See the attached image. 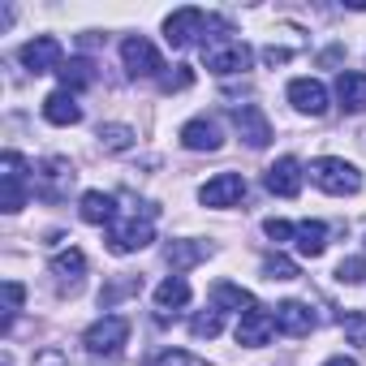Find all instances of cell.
I'll return each mask as SVG.
<instances>
[{
    "mask_svg": "<svg viewBox=\"0 0 366 366\" xmlns=\"http://www.w3.org/2000/svg\"><path fill=\"white\" fill-rule=\"evenodd\" d=\"M78 212H82L86 224H112V220H117V199L104 194V190H86Z\"/></svg>",
    "mask_w": 366,
    "mask_h": 366,
    "instance_id": "cell-21",
    "label": "cell"
},
{
    "mask_svg": "<svg viewBox=\"0 0 366 366\" xmlns=\"http://www.w3.org/2000/svg\"><path fill=\"white\" fill-rule=\"evenodd\" d=\"M190 332H194L199 340H203V336L212 340V336H220V332H224V315L212 306V310H203V315H194V319H190Z\"/></svg>",
    "mask_w": 366,
    "mask_h": 366,
    "instance_id": "cell-28",
    "label": "cell"
},
{
    "mask_svg": "<svg viewBox=\"0 0 366 366\" xmlns=\"http://www.w3.org/2000/svg\"><path fill=\"white\" fill-rule=\"evenodd\" d=\"M142 289V276H121V280H112L108 289H99V306L108 310V306H117L121 297H129V293H138Z\"/></svg>",
    "mask_w": 366,
    "mask_h": 366,
    "instance_id": "cell-27",
    "label": "cell"
},
{
    "mask_svg": "<svg viewBox=\"0 0 366 366\" xmlns=\"http://www.w3.org/2000/svg\"><path fill=\"white\" fill-rule=\"evenodd\" d=\"M22 297H26V289H22L18 280H5V332L14 327V315H18V306H22Z\"/></svg>",
    "mask_w": 366,
    "mask_h": 366,
    "instance_id": "cell-32",
    "label": "cell"
},
{
    "mask_svg": "<svg viewBox=\"0 0 366 366\" xmlns=\"http://www.w3.org/2000/svg\"><path fill=\"white\" fill-rule=\"evenodd\" d=\"M151 366H212V362H203V357H194L186 349H164V353L151 357Z\"/></svg>",
    "mask_w": 366,
    "mask_h": 366,
    "instance_id": "cell-30",
    "label": "cell"
},
{
    "mask_svg": "<svg viewBox=\"0 0 366 366\" xmlns=\"http://www.w3.org/2000/svg\"><path fill=\"white\" fill-rule=\"evenodd\" d=\"M336 99H340L345 112H362V108H366V74L345 69V74L336 78Z\"/></svg>",
    "mask_w": 366,
    "mask_h": 366,
    "instance_id": "cell-20",
    "label": "cell"
},
{
    "mask_svg": "<svg viewBox=\"0 0 366 366\" xmlns=\"http://www.w3.org/2000/svg\"><path fill=\"white\" fill-rule=\"evenodd\" d=\"M207 14L203 9H177V14H168L164 18V39H168V48H190L199 35H207Z\"/></svg>",
    "mask_w": 366,
    "mask_h": 366,
    "instance_id": "cell-6",
    "label": "cell"
},
{
    "mask_svg": "<svg viewBox=\"0 0 366 366\" xmlns=\"http://www.w3.org/2000/svg\"><path fill=\"white\" fill-rule=\"evenodd\" d=\"M164 259H168L172 272H186V267H194V263L207 259V246H203V242H168Z\"/></svg>",
    "mask_w": 366,
    "mask_h": 366,
    "instance_id": "cell-24",
    "label": "cell"
},
{
    "mask_svg": "<svg viewBox=\"0 0 366 366\" xmlns=\"http://www.w3.org/2000/svg\"><path fill=\"white\" fill-rule=\"evenodd\" d=\"M212 302H216V310H237V315H246V310H254L259 302H254V293L250 289H242V285H229V280H220L216 289H212Z\"/></svg>",
    "mask_w": 366,
    "mask_h": 366,
    "instance_id": "cell-22",
    "label": "cell"
},
{
    "mask_svg": "<svg viewBox=\"0 0 366 366\" xmlns=\"http://www.w3.org/2000/svg\"><path fill=\"white\" fill-rule=\"evenodd\" d=\"M336 280H340V285H362V280H366V259H362V254H353V259H340V267H336Z\"/></svg>",
    "mask_w": 366,
    "mask_h": 366,
    "instance_id": "cell-31",
    "label": "cell"
},
{
    "mask_svg": "<svg viewBox=\"0 0 366 366\" xmlns=\"http://www.w3.org/2000/svg\"><path fill=\"white\" fill-rule=\"evenodd\" d=\"M263 276L267 280H297V263L285 254H272V259H263Z\"/></svg>",
    "mask_w": 366,
    "mask_h": 366,
    "instance_id": "cell-29",
    "label": "cell"
},
{
    "mask_svg": "<svg viewBox=\"0 0 366 366\" xmlns=\"http://www.w3.org/2000/svg\"><path fill=\"white\" fill-rule=\"evenodd\" d=\"M190 302V285L181 280V276H168L159 289H155V306L159 310H177V306H186Z\"/></svg>",
    "mask_w": 366,
    "mask_h": 366,
    "instance_id": "cell-25",
    "label": "cell"
},
{
    "mask_svg": "<svg viewBox=\"0 0 366 366\" xmlns=\"http://www.w3.org/2000/svg\"><path fill=\"white\" fill-rule=\"evenodd\" d=\"M203 65L220 78L242 74V69H250V48L229 35H203Z\"/></svg>",
    "mask_w": 366,
    "mask_h": 366,
    "instance_id": "cell-2",
    "label": "cell"
},
{
    "mask_svg": "<svg viewBox=\"0 0 366 366\" xmlns=\"http://www.w3.org/2000/svg\"><path fill=\"white\" fill-rule=\"evenodd\" d=\"M181 147L186 151H220L224 134H220V125L212 117H194V121L181 125Z\"/></svg>",
    "mask_w": 366,
    "mask_h": 366,
    "instance_id": "cell-14",
    "label": "cell"
},
{
    "mask_svg": "<svg viewBox=\"0 0 366 366\" xmlns=\"http://www.w3.org/2000/svg\"><path fill=\"white\" fill-rule=\"evenodd\" d=\"M229 121H233V129L246 138V147L263 151V147L272 142V121L263 117V108H259V104H242V108H233V112H229Z\"/></svg>",
    "mask_w": 366,
    "mask_h": 366,
    "instance_id": "cell-8",
    "label": "cell"
},
{
    "mask_svg": "<svg viewBox=\"0 0 366 366\" xmlns=\"http://www.w3.org/2000/svg\"><path fill=\"white\" fill-rule=\"evenodd\" d=\"M293 242H297V254L319 259V254L327 250V224H319V220H302V224H293Z\"/></svg>",
    "mask_w": 366,
    "mask_h": 366,
    "instance_id": "cell-19",
    "label": "cell"
},
{
    "mask_svg": "<svg viewBox=\"0 0 366 366\" xmlns=\"http://www.w3.org/2000/svg\"><path fill=\"white\" fill-rule=\"evenodd\" d=\"M82 272H86V254L82 250H61L56 259H52V276L61 280V285H69V289H78V280H82Z\"/></svg>",
    "mask_w": 366,
    "mask_h": 366,
    "instance_id": "cell-23",
    "label": "cell"
},
{
    "mask_svg": "<svg viewBox=\"0 0 366 366\" xmlns=\"http://www.w3.org/2000/svg\"><path fill=\"white\" fill-rule=\"evenodd\" d=\"M69 186H74L69 159H48V164L35 172V194H39L44 203H61V199L69 194Z\"/></svg>",
    "mask_w": 366,
    "mask_h": 366,
    "instance_id": "cell-9",
    "label": "cell"
},
{
    "mask_svg": "<svg viewBox=\"0 0 366 366\" xmlns=\"http://www.w3.org/2000/svg\"><path fill=\"white\" fill-rule=\"evenodd\" d=\"M310 181H315L323 194H357L362 190V172L349 159H336V155L315 159L310 164Z\"/></svg>",
    "mask_w": 366,
    "mask_h": 366,
    "instance_id": "cell-3",
    "label": "cell"
},
{
    "mask_svg": "<svg viewBox=\"0 0 366 366\" xmlns=\"http://www.w3.org/2000/svg\"><path fill=\"white\" fill-rule=\"evenodd\" d=\"M263 233H267L272 242H289V237H293V224H289V220H276V216H272V220H263Z\"/></svg>",
    "mask_w": 366,
    "mask_h": 366,
    "instance_id": "cell-34",
    "label": "cell"
},
{
    "mask_svg": "<svg viewBox=\"0 0 366 366\" xmlns=\"http://www.w3.org/2000/svg\"><path fill=\"white\" fill-rule=\"evenodd\" d=\"M22 65L31 69V74H56L65 61H61V44L52 39V35H39V39H31V44H22Z\"/></svg>",
    "mask_w": 366,
    "mask_h": 366,
    "instance_id": "cell-12",
    "label": "cell"
},
{
    "mask_svg": "<svg viewBox=\"0 0 366 366\" xmlns=\"http://www.w3.org/2000/svg\"><path fill=\"white\" fill-rule=\"evenodd\" d=\"M345 336H349L353 345H366V315H362V310L345 315Z\"/></svg>",
    "mask_w": 366,
    "mask_h": 366,
    "instance_id": "cell-33",
    "label": "cell"
},
{
    "mask_svg": "<svg viewBox=\"0 0 366 366\" xmlns=\"http://www.w3.org/2000/svg\"><path fill=\"white\" fill-rule=\"evenodd\" d=\"M155 216H159L155 203H138L125 220H112V224H108V246H112V254H134V250L151 246V242H155Z\"/></svg>",
    "mask_w": 366,
    "mask_h": 366,
    "instance_id": "cell-1",
    "label": "cell"
},
{
    "mask_svg": "<svg viewBox=\"0 0 366 366\" xmlns=\"http://www.w3.org/2000/svg\"><path fill=\"white\" fill-rule=\"evenodd\" d=\"M272 332H276V319H272V310H263V306H254V310H246V315L237 319V345L259 349V345L272 340Z\"/></svg>",
    "mask_w": 366,
    "mask_h": 366,
    "instance_id": "cell-15",
    "label": "cell"
},
{
    "mask_svg": "<svg viewBox=\"0 0 366 366\" xmlns=\"http://www.w3.org/2000/svg\"><path fill=\"white\" fill-rule=\"evenodd\" d=\"M56 78H61V91H86L91 82H95V61H86V56H69L61 69H56Z\"/></svg>",
    "mask_w": 366,
    "mask_h": 366,
    "instance_id": "cell-18",
    "label": "cell"
},
{
    "mask_svg": "<svg viewBox=\"0 0 366 366\" xmlns=\"http://www.w3.org/2000/svg\"><path fill=\"white\" fill-rule=\"evenodd\" d=\"M289 56H293V52H289V48H276V44H272V48H267V52H263V65H272V69H276V65H285V61H289Z\"/></svg>",
    "mask_w": 366,
    "mask_h": 366,
    "instance_id": "cell-36",
    "label": "cell"
},
{
    "mask_svg": "<svg viewBox=\"0 0 366 366\" xmlns=\"http://www.w3.org/2000/svg\"><path fill=\"white\" fill-rule=\"evenodd\" d=\"M121 61H125L129 78H159V69H164V61H159L155 44H151V39H142V35H129V39L121 44Z\"/></svg>",
    "mask_w": 366,
    "mask_h": 366,
    "instance_id": "cell-7",
    "label": "cell"
},
{
    "mask_svg": "<svg viewBox=\"0 0 366 366\" xmlns=\"http://www.w3.org/2000/svg\"><path fill=\"white\" fill-rule=\"evenodd\" d=\"M125 340H129V319H125V315H104V319L91 323L86 336H82L86 353H95V357H117Z\"/></svg>",
    "mask_w": 366,
    "mask_h": 366,
    "instance_id": "cell-4",
    "label": "cell"
},
{
    "mask_svg": "<svg viewBox=\"0 0 366 366\" xmlns=\"http://www.w3.org/2000/svg\"><path fill=\"white\" fill-rule=\"evenodd\" d=\"M99 147L121 155V151L134 147V129H129V125H99Z\"/></svg>",
    "mask_w": 366,
    "mask_h": 366,
    "instance_id": "cell-26",
    "label": "cell"
},
{
    "mask_svg": "<svg viewBox=\"0 0 366 366\" xmlns=\"http://www.w3.org/2000/svg\"><path fill=\"white\" fill-rule=\"evenodd\" d=\"M272 319H276V332H285V336H310L315 332V315L306 302H280Z\"/></svg>",
    "mask_w": 366,
    "mask_h": 366,
    "instance_id": "cell-16",
    "label": "cell"
},
{
    "mask_svg": "<svg viewBox=\"0 0 366 366\" xmlns=\"http://www.w3.org/2000/svg\"><path fill=\"white\" fill-rule=\"evenodd\" d=\"M302 164L293 159V155H280L272 168H267V177H263V186L276 194V199H297L302 194Z\"/></svg>",
    "mask_w": 366,
    "mask_h": 366,
    "instance_id": "cell-10",
    "label": "cell"
},
{
    "mask_svg": "<svg viewBox=\"0 0 366 366\" xmlns=\"http://www.w3.org/2000/svg\"><path fill=\"white\" fill-rule=\"evenodd\" d=\"M289 104L297 112H310V117H323L327 112V86L319 78H293L289 82Z\"/></svg>",
    "mask_w": 366,
    "mask_h": 366,
    "instance_id": "cell-13",
    "label": "cell"
},
{
    "mask_svg": "<svg viewBox=\"0 0 366 366\" xmlns=\"http://www.w3.org/2000/svg\"><path fill=\"white\" fill-rule=\"evenodd\" d=\"M0 207L9 216L26 207V159L18 151H5L0 159Z\"/></svg>",
    "mask_w": 366,
    "mask_h": 366,
    "instance_id": "cell-5",
    "label": "cell"
},
{
    "mask_svg": "<svg viewBox=\"0 0 366 366\" xmlns=\"http://www.w3.org/2000/svg\"><path fill=\"white\" fill-rule=\"evenodd\" d=\"M323 366H357V362H353V357H345V353H340V357H327V362H323Z\"/></svg>",
    "mask_w": 366,
    "mask_h": 366,
    "instance_id": "cell-38",
    "label": "cell"
},
{
    "mask_svg": "<svg viewBox=\"0 0 366 366\" xmlns=\"http://www.w3.org/2000/svg\"><path fill=\"white\" fill-rule=\"evenodd\" d=\"M44 121H52V125H78L82 121V104L69 91H52L44 99Z\"/></svg>",
    "mask_w": 366,
    "mask_h": 366,
    "instance_id": "cell-17",
    "label": "cell"
},
{
    "mask_svg": "<svg viewBox=\"0 0 366 366\" xmlns=\"http://www.w3.org/2000/svg\"><path fill=\"white\" fill-rule=\"evenodd\" d=\"M199 199H203V207H233V203L246 199V177L242 172H220L199 190Z\"/></svg>",
    "mask_w": 366,
    "mask_h": 366,
    "instance_id": "cell-11",
    "label": "cell"
},
{
    "mask_svg": "<svg viewBox=\"0 0 366 366\" xmlns=\"http://www.w3.org/2000/svg\"><path fill=\"white\" fill-rule=\"evenodd\" d=\"M190 82H194V74H190L186 65H181V74H168V78H159V86H164V91H186Z\"/></svg>",
    "mask_w": 366,
    "mask_h": 366,
    "instance_id": "cell-35",
    "label": "cell"
},
{
    "mask_svg": "<svg viewBox=\"0 0 366 366\" xmlns=\"http://www.w3.org/2000/svg\"><path fill=\"white\" fill-rule=\"evenodd\" d=\"M35 366H65V357L56 353V349H48V353H39V362Z\"/></svg>",
    "mask_w": 366,
    "mask_h": 366,
    "instance_id": "cell-37",
    "label": "cell"
}]
</instances>
